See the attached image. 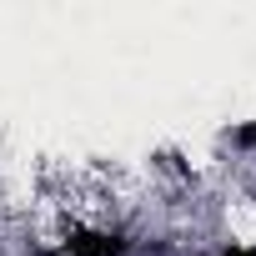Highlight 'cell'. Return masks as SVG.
<instances>
[{
  "label": "cell",
  "instance_id": "obj_1",
  "mask_svg": "<svg viewBox=\"0 0 256 256\" xmlns=\"http://www.w3.org/2000/svg\"><path fill=\"white\" fill-rule=\"evenodd\" d=\"M66 251H70V256H126V241H120L116 231L70 226V231H66Z\"/></svg>",
  "mask_w": 256,
  "mask_h": 256
},
{
  "label": "cell",
  "instance_id": "obj_2",
  "mask_svg": "<svg viewBox=\"0 0 256 256\" xmlns=\"http://www.w3.org/2000/svg\"><path fill=\"white\" fill-rule=\"evenodd\" d=\"M231 146H241V151H256V120H251V126H236V131H231Z\"/></svg>",
  "mask_w": 256,
  "mask_h": 256
},
{
  "label": "cell",
  "instance_id": "obj_3",
  "mask_svg": "<svg viewBox=\"0 0 256 256\" xmlns=\"http://www.w3.org/2000/svg\"><path fill=\"white\" fill-rule=\"evenodd\" d=\"M216 256H256V246H236V241H231V246H221Z\"/></svg>",
  "mask_w": 256,
  "mask_h": 256
}]
</instances>
